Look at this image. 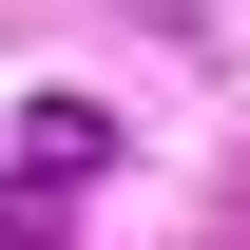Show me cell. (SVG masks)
Wrapping results in <instances>:
<instances>
[{
    "label": "cell",
    "mask_w": 250,
    "mask_h": 250,
    "mask_svg": "<svg viewBox=\"0 0 250 250\" xmlns=\"http://www.w3.org/2000/svg\"><path fill=\"white\" fill-rule=\"evenodd\" d=\"M20 154H39V173H77V192H96V154H116V116H96V96H39V116H20Z\"/></svg>",
    "instance_id": "obj_1"
},
{
    "label": "cell",
    "mask_w": 250,
    "mask_h": 250,
    "mask_svg": "<svg viewBox=\"0 0 250 250\" xmlns=\"http://www.w3.org/2000/svg\"><path fill=\"white\" fill-rule=\"evenodd\" d=\"M58 212H77V173H39V154L0 173V250H39V231H58Z\"/></svg>",
    "instance_id": "obj_2"
}]
</instances>
